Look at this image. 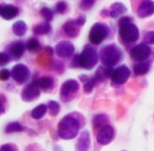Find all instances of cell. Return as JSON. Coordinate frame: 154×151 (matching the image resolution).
Returning <instances> with one entry per match:
<instances>
[{"label":"cell","instance_id":"1","mask_svg":"<svg viewBox=\"0 0 154 151\" xmlns=\"http://www.w3.org/2000/svg\"><path fill=\"white\" fill-rule=\"evenodd\" d=\"M85 124V118L81 113L73 112L64 116L57 126V133L62 139L70 140L78 136Z\"/></svg>","mask_w":154,"mask_h":151},{"label":"cell","instance_id":"2","mask_svg":"<svg viewBox=\"0 0 154 151\" xmlns=\"http://www.w3.org/2000/svg\"><path fill=\"white\" fill-rule=\"evenodd\" d=\"M119 41L126 47L132 46L140 39L139 28L133 23L131 17H122L119 21Z\"/></svg>","mask_w":154,"mask_h":151},{"label":"cell","instance_id":"3","mask_svg":"<svg viewBox=\"0 0 154 151\" xmlns=\"http://www.w3.org/2000/svg\"><path fill=\"white\" fill-rule=\"evenodd\" d=\"M99 55L94 45L87 44L84 47L82 52L77 54L72 59V67H81L85 70H92L98 63Z\"/></svg>","mask_w":154,"mask_h":151},{"label":"cell","instance_id":"4","mask_svg":"<svg viewBox=\"0 0 154 151\" xmlns=\"http://www.w3.org/2000/svg\"><path fill=\"white\" fill-rule=\"evenodd\" d=\"M98 55L103 66L112 68L119 64L124 58L121 49L116 43H110L104 46L100 50Z\"/></svg>","mask_w":154,"mask_h":151},{"label":"cell","instance_id":"5","mask_svg":"<svg viewBox=\"0 0 154 151\" xmlns=\"http://www.w3.org/2000/svg\"><path fill=\"white\" fill-rule=\"evenodd\" d=\"M109 35L110 28L106 23L96 22L90 29L88 39L92 45L98 46L107 39Z\"/></svg>","mask_w":154,"mask_h":151},{"label":"cell","instance_id":"6","mask_svg":"<svg viewBox=\"0 0 154 151\" xmlns=\"http://www.w3.org/2000/svg\"><path fill=\"white\" fill-rule=\"evenodd\" d=\"M133 12L140 18H145L154 14L153 0H130Z\"/></svg>","mask_w":154,"mask_h":151},{"label":"cell","instance_id":"7","mask_svg":"<svg viewBox=\"0 0 154 151\" xmlns=\"http://www.w3.org/2000/svg\"><path fill=\"white\" fill-rule=\"evenodd\" d=\"M80 90V83L74 79L65 81L61 86L60 96L63 103H69L73 100Z\"/></svg>","mask_w":154,"mask_h":151},{"label":"cell","instance_id":"8","mask_svg":"<svg viewBox=\"0 0 154 151\" xmlns=\"http://www.w3.org/2000/svg\"><path fill=\"white\" fill-rule=\"evenodd\" d=\"M152 53L151 48L145 42H141L136 46H133L129 50V56L133 61L146 62Z\"/></svg>","mask_w":154,"mask_h":151},{"label":"cell","instance_id":"9","mask_svg":"<svg viewBox=\"0 0 154 151\" xmlns=\"http://www.w3.org/2000/svg\"><path fill=\"white\" fill-rule=\"evenodd\" d=\"M11 77L18 85L27 83L30 78V71L29 67L23 63L16 64L11 70Z\"/></svg>","mask_w":154,"mask_h":151},{"label":"cell","instance_id":"10","mask_svg":"<svg viewBox=\"0 0 154 151\" xmlns=\"http://www.w3.org/2000/svg\"><path fill=\"white\" fill-rule=\"evenodd\" d=\"M115 135V128L111 125L106 124L98 129L96 134V141L101 146H106L113 141Z\"/></svg>","mask_w":154,"mask_h":151},{"label":"cell","instance_id":"11","mask_svg":"<svg viewBox=\"0 0 154 151\" xmlns=\"http://www.w3.org/2000/svg\"><path fill=\"white\" fill-rule=\"evenodd\" d=\"M41 95V89L38 88L36 79H34L31 83H28L21 92V99L24 102L29 103L33 102L38 98Z\"/></svg>","mask_w":154,"mask_h":151},{"label":"cell","instance_id":"12","mask_svg":"<svg viewBox=\"0 0 154 151\" xmlns=\"http://www.w3.org/2000/svg\"><path fill=\"white\" fill-rule=\"evenodd\" d=\"M26 50V44L21 41H15L8 44L6 49V52L8 54L10 60H19Z\"/></svg>","mask_w":154,"mask_h":151},{"label":"cell","instance_id":"13","mask_svg":"<svg viewBox=\"0 0 154 151\" xmlns=\"http://www.w3.org/2000/svg\"><path fill=\"white\" fill-rule=\"evenodd\" d=\"M55 54L61 59H69L74 54L75 48L73 44L68 41H62L55 46Z\"/></svg>","mask_w":154,"mask_h":151},{"label":"cell","instance_id":"14","mask_svg":"<svg viewBox=\"0 0 154 151\" xmlns=\"http://www.w3.org/2000/svg\"><path fill=\"white\" fill-rule=\"evenodd\" d=\"M130 73L131 72L128 67H127L126 65H121L114 70L111 76V81L115 84L122 85L127 83V81L130 77Z\"/></svg>","mask_w":154,"mask_h":151},{"label":"cell","instance_id":"15","mask_svg":"<svg viewBox=\"0 0 154 151\" xmlns=\"http://www.w3.org/2000/svg\"><path fill=\"white\" fill-rule=\"evenodd\" d=\"M127 10H128V8L123 3L118 2V3H114L113 5H111L110 8H108V9H106V8L103 9L100 12V15L103 17H109L112 18H117V17L124 15L127 12Z\"/></svg>","mask_w":154,"mask_h":151},{"label":"cell","instance_id":"16","mask_svg":"<svg viewBox=\"0 0 154 151\" xmlns=\"http://www.w3.org/2000/svg\"><path fill=\"white\" fill-rule=\"evenodd\" d=\"M91 146V136L87 130H84L75 143V151H89Z\"/></svg>","mask_w":154,"mask_h":151},{"label":"cell","instance_id":"17","mask_svg":"<svg viewBox=\"0 0 154 151\" xmlns=\"http://www.w3.org/2000/svg\"><path fill=\"white\" fill-rule=\"evenodd\" d=\"M81 28L82 27H80L78 24L76 23L75 20H69L63 24V30L68 38L74 39V38L79 36L80 31H81Z\"/></svg>","mask_w":154,"mask_h":151},{"label":"cell","instance_id":"18","mask_svg":"<svg viewBox=\"0 0 154 151\" xmlns=\"http://www.w3.org/2000/svg\"><path fill=\"white\" fill-rule=\"evenodd\" d=\"M19 14V9L11 4L0 5V16L6 20H11Z\"/></svg>","mask_w":154,"mask_h":151},{"label":"cell","instance_id":"19","mask_svg":"<svg viewBox=\"0 0 154 151\" xmlns=\"http://www.w3.org/2000/svg\"><path fill=\"white\" fill-rule=\"evenodd\" d=\"M37 84L41 91L44 92H51L55 86V81L51 76H42L36 79Z\"/></svg>","mask_w":154,"mask_h":151},{"label":"cell","instance_id":"20","mask_svg":"<svg viewBox=\"0 0 154 151\" xmlns=\"http://www.w3.org/2000/svg\"><path fill=\"white\" fill-rule=\"evenodd\" d=\"M150 69V63L149 62H137L133 65V71L135 75H145Z\"/></svg>","mask_w":154,"mask_h":151},{"label":"cell","instance_id":"21","mask_svg":"<svg viewBox=\"0 0 154 151\" xmlns=\"http://www.w3.org/2000/svg\"><path fill=\"white\" fill-rule=\"evenodd\" d=\"M48 111V107L47 104H41L37 105L35 108H33L30 112V116L33 119L35 120H38V119H42Z\"/></svg>","mask_w":154,"mask_h":151},{"label":"cell","instance_id":"22","mask_svg":"<svg viewBox=\"0 0 154 151\" xmlns=\"http://www.w3.org/2000/svg\"><path fill=\"white\" fill-rule=\"evenodd\" d=\"M32 31L35 35H46L51 31V26L50 22L44 21L35 25L32 29Z\"/></svg>","mask_w":154,"mask_h":151},{"label":"cell","instance_id":"23","mask_svg":"<svg viewBox=\"0 0 154 151\" xmlns=\"http://www.w3.org/2000/svg\"><path fill=\"white\" fill-rule=\"evenodd\" d=\"M12 31L17 37H23L28 31V26L22 20L15 22L12 26Z\"/></svg>","mask_w":154,"mask_h":151},{"label":"cell","instance_id":"24","mask_svg":"<svg viewBox=\"0 0 154 151\" xmlns=\"http://www.w3.org/2000/svg\"><path fill=\"white\" fill-rule=\"evenodd\" d=\"M26 44V50H29L30 53H37L42 50V44L36 38H30L27 41Z\"/></svg>","mask_w":154,"mask_h":151},{"label":"cell","instance_id":"25","mask_svg":"<svg viewBox=\"0 0 154 151\" xmlns=\"http://www.w3.org/2000/svg\"><path fill=\"white\" fill-rule=\"evenodd\" d=\"M109 119L108 116L105 114H100V115H96L94 118H93V125H94V129H99L100 127H102L103 125L108 124Z\"/></svg>","mask_w":154,"mask_h":151},{"label":"cell","instance_id":"26","mask_svg":"<svg viewBox=\"0 0 154 151\" xmlns=\"http://www.w3.org/2000/svg\"><path fill=\"white\" fill-rule=\"evenodd\" d=\"M24 130H25V127L19 122H11L7 125L5 128V133L12 134V133H17V132H22Z\"/></svg>","mask_w":154,"mask_h":151},{"label":"cell","instance_id":"27","mask_svg":"<svg viewBox=\"0 0 154 151\" xmlns=\"http://www.w3.org/2000/svg\"><path fill=\"white\" fill-rule=\"evenodd\" d=\"M48 111L51 116H56L60 113L61 110V105L60 104L56 101H49L47 104Z\"/></svg>","mask_w":154,"mask_h":151},{"label":"cell","instance_id":"28","mask_svg":"<svg viewBox=\"0 0 154 151\" xmlns=\"http://www.w3.org/2000/svg\"><path fill=\"white\" fill-rule=\"evenodd\" d=\"M94 78L96 81V83H102L104 82L106 79H107L106 75V67L105 66H100L98 67V69L96 70L94 75Z\"/></svg>","mask_w":154,"mask_h":151},{"label":"cell","instance_id":"29","mask_svg":"<svg viewBox=\"0 0 154 151\" xmlns=\"http://www.w3.org/2000/svg\"><path fill=\"white\" fill-rule=\"evenodd\" d=\"M69 6L66 1L61 0V1L57 2L54 8V13L56 14H65L68 11Z\"/></svg>","mask_w":154,"mask_h":151},{"label":"cell","instance_id":"30","mask_svg":"<svg viewBox=\"0 0 154 151\" xmlns=\"http://www.w3.org/2000/svg\"><path fill=\"white\" fill-rule=\"evenodd\" d=\"M41 15L44 18V20L47 22H51L53 20L54 17V11H52L49 8H42L41 9Z\"/></svg>","mask_w":154,"mask_h":151},{"label":"cell","instance_id":"31","mask_svg":"<svg viewBox=\"0 0 154 151\" xmlns=\"http://www.w3.org/2000/svg\"><path fill=\"white\" fill-rule=\"evenodd\" d=\"M95 84H96V81H95V79L94 78V76L91 77V78H88V79L85 82V84H84V91H85L86 93L92 92V91L94 90Z\"/></svg>","mask_w":154,"mask_h":151},{"label":"cell","instance_id":"32","mask_svg":"<svg viewBox=\"0 0 154 151\" xmlns=\"http://www.w3.org/2000/svg\"><path fill=\"white\" fill-rule=\"evenodd\" d=\"M95 3V0H81L80 8L84 11L90 10Z\"/></svg>","mask_w":154,"mask_h":151},{"label":"cell","instance_id":"33","mask_svg":"<svg viewBox=\"0 0 154 151\" xmlns=\"http://www.w3.org/2000/svg\"><path fill=\"white\" fill-rule=\"evenodd\" d=\"M144 42L148 45H154V30H149L145 32L143 37Z\"/></svg>","mask_w":154,"mask_h":151},{"label":"cell","instance_id":"34","mask_svg":"<svg viewBox=\"0 0 154 151\" xmlns=\"http://www.w3.org/2000/svg\"><path fill=\"white\" fill-rule=\"evenodd\" d=\"M0 151H18L17 146L13 143H7L0 146Z\"/></svg>","mask_w":154,"mask_h":151},{"label":"cell","instance_id":"35","mask_svg":"<svg viewBox=\"0 0 154 151\" xmlns=\"http://www.w3.org/2000/svg\"><path fill=\"white\" fill-rule=\"evenodd\" d=\"M10 61L9 56L7 52H0V67L7 65Z\"/></svg>","mask_w":154,"mask_h":151},{"label":"cell","instance_id":"36","mask_svg":"<svg viewBox=\"0 0 154 151\" xmlns=\"http://www.w3.org/2000/svg\"><path fill=\"white\" fill-rule=\"evenodd\" d=\"M11 77V72L8 69H2L0 71V81H8Z\"/></svg>","mask_w":154,"mask_h":151},{"label":"cell","instance_id":"37","mask_svg":"<svg viewBox=\"0 0 154 151\" xmlns=\"http://www.w3.org/2000/svg\"><path fill=\"white\" fill-rule=\"evenodd\" d=\"M4 100H7L5 96H3L2 94H0V116L6 112V106H5V102Z\"/></svg>","mask_w":154,"mask_h":151},{"label":"cell","instance_id":"38","mask_svg":"<svg viewBox=\"0 0 154 151\" xmlns=\"http://www.w3.org/2000/svg\"><path fill=\"white\" fill-rule=\"evenodd\" d=\"M17 1H20V0H17Z\"/></svg>","mask_w":154,"mask_h":151},{"label":"cell","instance_id":"39","mask_svg":"<svg viewBox=\"0 0 154 151\" xmlns=\"http://www.w3.org/2000/svg\"><path fill=\"white\" fill-rule=\"evenodd\" d=\"M123 151H125V150H123Z\"/></svg>","mask_w":154,"mask_h":151}]
</instances>
